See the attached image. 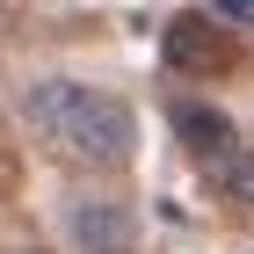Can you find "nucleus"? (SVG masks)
Here are the masks:
<instances>
[{
  "mask_svg": "<svg viewBox=\"0 0 254 254\" xmlns=\"http://www.w3.org/2000/svg\"><path fill=\"white\" fill-rule=\"evenodd\" d=\"M218 182H225V196H233L240 211H254V153H247V160H225Z\"/></svg>",
  "mask_w": 254,
  "mask_h": 254,
  "instance_id": "6",
  "label": "nucleus"
},
{
  "mask_svg": "<svg viewBox=\"0 0 254 254\" xmlns=\"http://www.w3.org/2000/svg\"><path fill=\"white\" fill-rule=\"evenodd\" d=\"M80 95H87L80 80H37V87H29V102H22V117H29L44 138H51L65 117H73V102H80Z\"/></svg>",
  "mask_w": 254,
  "mask_h": 254,
  "instance_id": "5",
  "label": "nucleus"
},
{
  "mask_svg": "<svg viewBox=\"0 0 254 254\" xmlns=\"http://www.w3.org/2000/svg\"><path fill=\"white\" fill-rule=\"evenodd\" d=\"M211 15L225 29H254V0H211Z\"/></svg>",
  "mask_w": 254,
  "mask_h": 254,
  "instance_id": "7",
  "label": "nucleus"
},
{
  "mask_svg": "<svg viewBox=\"0 0 254 254\" xmlns=\"http://www.w3.org/2000/svg\"><path fill=\"white\" fill-rule=\"evenodd\" d=\"M175 138L189 145L196 160H240V131L225 109H211V102H175Z\"/></svg>",
  "mask_w": 254,
  "mask_h": 254,
  "instance_id": "4",
  "label": "nucleus"
},
{
  "mask_svg": "<svg viewBox=\"0 0 254 254\" xmlns=\"http://www.w3.org/2000/svg\"><path fill=\"white\" fill-rule=\"evenodd\" d=\"M160 59L175 65V73H189V80H211V73L233 65V29H225L211 7H182V15L160 29Z\"/></svg>",
  "mask_w": 254,
  "mask_h": 254,
  "instance_id": "2",
  "label": "nucleus"
},
{
  "mask_svg": "<svg viewBox=\"0 0 254 254\" xmlns=\"http://www.w3.org/2000/svg\"><path fill=\"white\" fill-rule=\"evenodd\" d=\"M65 240H73V254H131L138 247V211L124 203V196H73L65 203Z\"/></svg>",
  "mask_w": 254,
  "mask_h": 254,
  "instance_id": "3",
  "label": "nucleus"
},
{
  "mask_svg": "<svg viewBox=\"0 0 254 254\" xmlns=\"http://www.w3.org/2000/svg\"><path fill=\"white\" fill-rule=\"evenodd\" d=\"M51 138H59V153L80 160V167H124V160L138 153V117H131V102L87 87V95L73 102V117H65Z\"/></svg>",
  "mask_w": 254,
  "mask_h": 254,
  "instance_id": "1",
  "label": "nucleus"
}]
</instances>
